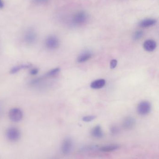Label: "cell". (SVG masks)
<instances>
[{
  "instance_id": "17",
  "label": "cell",
  "mask_w": 159,
  "mask_h": 159,
  "mask_svg": "<svg viewBox=\"0 0 159 159\" xmlns=\"http://www.w3.org/2000/svg\"><path fill=\"white\" fill-rule=\"evenodd\" d=\"M60 69L59 68H56L53 69H52L51 70L48 71L46 74L45 76H48V77L54 76L58 74L60 72Z\"/></svg>"
},
{
  "instance_id": "22",
  "label": "cell",
  "mask_w": 159,
  "mask_h": 159,
  "mask_svg": "<svg viewBox=\"0 0 159 159\" xmlns=\"http://www.w3.org/2000/svg\"><path fill=\"white\" fill-rule=\"evenodd\" d=\"M49 0H34V2L36 4H43L46 3Z\"/></svg>"
},
{
  "instance_id": "2",
  "label": "cell",
  "mask_w": 159,
  "mask_h": 159,
  "mask_svg": "<svg viewBox=\"0 0 159 159\" xmlns=\"http://www.w3.org/2000/svg\"><path fill=\"white\" fill-rule=\"evenodd\" d=\"M151 104L148 101H143L139 103L137 106L138 113L140 115L145 116L149 114L151 111Z\"/></svg>"
},
{
  "instance_id": "10",
  "label": "cell",
  "mask_w": 159,
  "mask_h": 159,
  "mask_svg": "<svg viewBox=\"0 0 159 159\" xmlns=\"http://www.w3.org/2000/svg\"><path fill=\"white\" fill-rule=\"evenodd\" d=\"M91 133L92 136L96 138H101L104 136L102 129L99 125L94 126L91 130Z\"/></svg>"
},
{
  "instance_id": "3",
  "label": "cell",
  "mask_w": 159,
  "mask_h": 159,
  "mask_svg": "<svg viewBox=\"0 0 159 159\" xmlns=\"http://www.w3.org/2000/svg\"><path fill=\"white\" fill-rule=\"evenodd\" d=\"M6 136L9 141L11 142H16L20 138L21 132L17 127H10L7 130Z\"/></svg>"
},
{
  "instance_id": "7",
  "label": "cell",
  "mask_w": 159,
  "mask_h": 159,
  "mask_svg": "<svg viewBox=\"0 0 159 159\" xmlns=\"http://www.w3.org/2000/svg\"><path fill=\"white\" fill-rule=\"evenodd\" d=\"M45 45L48 49L51 50L56 49L59 46V40L56 36H51L47 38Z\"/></svg>"
},
{
  "instance_id": "23",
  "label": "cell",
  "mask_w": 159,
  "mask_h": 159,
  "mask_svg": "<svg viewBox=\"0 0 159 159\" xmlns=\"http://www.w3.org/2000/svg\"><path fill=\"white\" fill-rule=\"evenodd\" d=\"M38 71H39V70H38V69L34 68L31 70L30 71V74L32 75H36L38 73Z\"/></svg>"
},
{
  "instance_id": "6",
  "label": "cell",
  "mask_w": 159,
  "mask_h": 159,
  "mask_svg": "<svg viewBox=\"0 0 159 159\" xmlns=\"http://www.w3.org/2000/svg\"><path fill=\"white\" fill-rule=\"evenodd\" d=\"M37 35L34 30L31 29L27 30L25 32L24 39L25 42L29 45H32L36 41Z\"/></svg>"
},
{
  "instance_id": "1",
  "label": "cell",
  "mask_w": 159,
  "mask_h": 159,
  "mask_svg": "<svg viewBox=\"0 0 159 159\" xmlns=\"http://www.w3.org/2000/svg\"><path fill=\"white\" fill-rule=\"evenodd\" d=\"M88 19V15L85 11H80L75 14L72 19L73 23L76 25L84 24Z\"/></svg>"
},
{
  "instance_id": "16",
  "label": "cell",
  "mask_w": 159,
  "mask_h": 159,
  "mask_svg": "<svg viewBox=\"0 0 159 159\" xmlns=\"http://www.w3.org/2000/svg\"><path fill=\"white\" fill-rule=\"evenodd\" d=\"M99 148L98 145H90L87 146L80 149V152H87V151H92V150L97 149Z\"/></svg>"
},
{
  "instance_id": "19",
  "label": "cell",
  "mask_w": 159,
  "mask_h": 159,
  "mask_svg": "<svg viewBox=\"0 0 159 159\" xmlns=\"http://www.w3.org/2000/svg\"><path fill=\"white\" fill-rule=\"evenodd\" d=\"M96 118V116L95 115H89L84 116L82 118V120L84 122H89L92 121Z\"/></svg>"
},
{
  "instance_id": "18",
  "label": "cell",
  "mask_w": 159,
  "mask_h": 159,
  "mask_svg": "<svg viewBox=\"0 0 159 159\" xmlns=\"http://www.w3.org/2000/svg\"><path fill=\"white\" fill-rule=\"evenodd\" d=\"M143 36V32L141 30H138L136 31L133 35V38L134 40H137L140 39Z\"/></svg>"
},
{
  "instance_id": "5",
  "label": "cell",
  "mask_w": 159,
  "mask_h": 159,
  "mask_svg": "<svg viewBox=\"0 0 159 159\" xmlns=\"http://www.w3.org/2000/svg\"><path fill=\"white\" fill-rule=\"evenodd\" d=\"M73 146V143L70 138H66L62 142L61 151L64 155H68L71 152Z\"/></svg>"
},
{
  "instance_id": "12",
  "label": "cell",
  "mask_w": 159,
  "mask_h": 159,
  "mask_svg": "<svg viewBox=\"0 0 159 159\" xmlns=\"http://www.w3.org/2000/svg\"><path fill=\"white\" fill-rule=\"evenodd\" d=\"M105 80L104 79H99L92 82L90 85L91 88L93 89H99L105 86Z\"/></svg>"
},
{
  "instance_id": "13",
  "label": "cell",
  "mask_w": 159,
  "mask_h": 159,
  "mask_svg": "<svg viewBox=\"0 0 159 159\" xmlns=\"http://www.w3.org/2000/svg\"><path fill=\"white\" fill-rule=\"evenodd\" d=\"M157 23V21L154 19H147L142 20L139 23V26L143 28H147L153 26Z\"/></svg>"
},
{
  "instance_id": "15",
  "label": "cell",
  "mask_w": 159,
  "mask_h": 159,
  "mask_svg": "<svg viewBox=\"0 0 159 159\" xmlns=\"http://www.w3.org/2000/svg\"><path fill=\"white\" fill-rule=\"evenodd\" d=\"M30 67H31L30 64H21V65H18V66L13 67L11 70L10 72L11 74H15L22 70L28 69Z\"/></svg>"
},
{
  "instance_id": "21",
  "label": "cell",
  "mask_w": 159,
  "mask_h": 159,
  "mask_svg": "<svg viewBox=\"0 0 159 159\" xmlns=\"http://www.w3.org/2000/svg\"><path fill=\"white\" fill-rule=\"evenodd\" d=\"M117 60L116 59H113L110 62V68L112 69H114L117 65Z\"/></svg>"
},
{
  "instance_id": "4",
  "label": "cell",
  "mask_w": 159,
  "mask_h": 159,
  "mask_svg": "<svg viewBox=\"0 0 159 159\" xmlns=\"http://www.w3.org/2000/svg\"><path fill=\"white\" fill-rule=\"evenodd\" d=\"M8 116L11 121L17 122L21 121L23 119V113L20 108H13L9 111Z\"/></svg>"
},
{
  "instance_id": "25",
  "label": "cell",
  "mask_w": 159,
  "mask_h": 159,
  "mask_svg": "<svg viewBox=\"0 0 159 159\" xmlns=\"http://www.w3.org/2000/svg\"><path fill=\"white\" fill-rule=\"evenodd\" d=\"M2 108L1 104H0V118L1 117L2 114Z\"/></svg>"
},
{
  "instance_id": "9",
  "label": "cell",
  "mask_w": 159,
  "mask_h": 159,
  "mask_svg": "<svg viewBox=\"0 0 159 159\" xmlns=\"http://www.w3.org/2000/svg\"><path fill=\"white\" fill-rule=\"evenodd\" d=\"M156 42L153 40H148L144 43L143 47L145 50L147 51L152 52L156 49Z\"/></svg>"
},
{
  "instance_id": "14",
  "label": "cell",
  "mask_w": 159,
  "mask_h": 159,
  "mask_svg": "<svg viewBox=\"0 0 159 159\" xmlns=\"http://www.w3.org/2000/svg\"><path fill=\"white\" fill-rule=\"evenodd\" d=\"M119 146L117 145H111L108 146H103L98 148L99 150L103 152H110L115 151L119 148Z\"/></svg>"
},
{
  "instance_id": "11",
  "label": "cell",
  "mask_w": 159,
  "mask_h": 159,
  "mask_svg": "<svg viewBox=\"0 0 159 159\" xmlns=\"http://www.w3.org/2000/svg\"><path fill=\"white\" fill-rule=\"evenodd\" d=\"M92 54L90 51H85L79 56L77 61L79 63H83L88 61L92 57Z\"/></svg>"
},
{
  "instance_id": "20",
  "label": "cell",
  "mask_w": 159,
  "mask_h": 159,
  "mask_svg": "<svg viewBox=\"0 0 159 159\" xmlns=\"http://www.w3.org/2000/svg\"><path fill=\"white\" fill-rule=\"evenodd\" d=\"M110 131L113 134H116L119 133L120 129L116 126H113L111 127Z\"/></svg>"
},
{
  "instance_id": "8",
  "label": "cell",
  "mask_w": 159,
  "mask_h": 159,
  "mask_svg": "<svg viewBox=\"0 0 159 159\" xmlns=\"http://www.w3.org/2000/svg\"><path fill=\"white\" fill-rule=\"evenodd\" d=\"M136 125V119L131 116H128L125 118L122 122L123 127L127 130H131L134 128Z\"/></svg>"
},
{
  "instance_id": "24",
  "label": "cell",
  "mask_w": 159,
  "mask_h": 159,
  "mask_svg": "<svg viewBox=\"0 0 159 159\" xmlns=\"http://www.w3.org/2000/svg\"><path fill=\"white\" fill-rule=\"evenodd\" d=\"M3 7V3L2 0H0V8H2Z\"/></svg>"
}]
</instances>
